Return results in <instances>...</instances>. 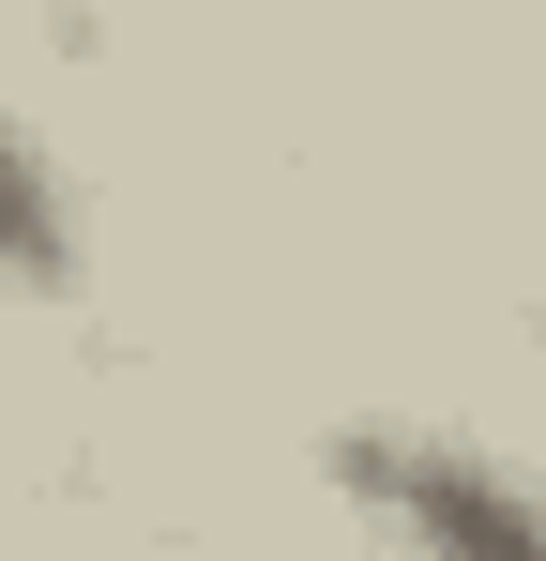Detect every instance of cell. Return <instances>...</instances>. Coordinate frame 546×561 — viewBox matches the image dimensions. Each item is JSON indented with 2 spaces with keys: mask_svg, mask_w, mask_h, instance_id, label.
Wrapping results in <instances>:
<instances>
[{
  "mask_svg": "<svg viewBox=\"0 0 546 561\" xmlns=\"http://www.w3.org/2000/svg\"><path fill=\"white\" fill-rule=\"evenodd\" d=\"M334 501L364 516L379 561H546V470H516L470 425H425V410H350L334 440Z\"/></svg>",
  "mask_w": 546,
  "mask_h": 561,
  "instance_id": "cell-1",
  "label": "cell"
},
{
  "mask_svg": "<svg viewBox=\"0 0 546 561\" xmlns=\"http://www.w3.org/2000/svg\"><path fill=\"white\" fill-rule=\"evenodd\" d=\"M77 274V183L31 137V106L0 92V288H61Z\"/></svg>",
  "mask_w": 546,
  "mask_h": 561,
  "instance_id": "cell-2",
  "label": "cell"
}]
</instances>
